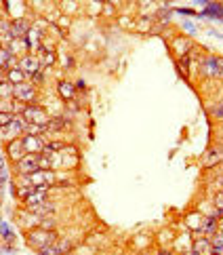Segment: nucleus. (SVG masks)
<instances>
[{
  "mask_svg": "<svg viewBox=\"0 0 223 255\" xmlns=\"http://www.w3.org/2000/svg\"><path fill=\"white\" fill-rule=\"evenodd\" d=\"M59 241V236L55 230H47V228H42V226H36L34 230L28 232V245L32 249H44L47 245H53V243H57Z\"/></svg>",
  "mask_w": 223,
  "mask_h": 255,
  "instance_id": "obj_1",
  "label": "nucleus"
},
{
  "mask_svg": "<svg viewBox=\"0 0 223 255\" xmlns=\"http://www.w3.org/2000/svg\"><path fill=\"white\" fill-rule=\"evenodd\" d=\"M25 127H28V118L23 116V114H15V120L11 125H4L0 127V137L4 139V142H13L17 137H23L25 135Z\"/></svg>",
  "mask_w": 223,
  "mask_h": 255,
  "instance_id": "obj_2",
  "label": "nucleus"
},
{
  "mask_svg": "<svg viewBox=\"0 0 223 255\" xmlns=\"http://www.w3.org/2000/svg\"><path fill=\"white\" fill-rule=\"evenodd\" d=\"M23 116L28 118V122H36V125H44V127H49L51 120H53L49 116V112L44 110L42 105H38V103H28V108H25Z\"/></svg>",
  "mask_w": 223,
  "mask_h": 255,
  "instance_id": "obj_3",
  "label": "nucleus"
},
{
  "mask_svg": "<svg viewBox=\"0 0 223 255\" xmlns=\"http://www.w3.org/2000/svg\"><path fill=\"white\" fill-rule=\"evenodd\" d=\"M40 167H38V154H25L21 161H17L15 163V171L17 175H30L34 171H38Z\"/></svg>",
  "mask_w": 223,
  "mask_h": 255,
  "instance_id": "obj_4",
  "label": "nucleus"
},
{
  "mask_svg": "<svg viewBox=\"0 0 223 255\" xmlns=\"http://www.w3.org/2000/svg\"><path fill=\"white\" fill-rule=\"evenodd\" d=\"M13 97L25 101V103H32L36 99V85L34 83H21V85H15V91H13Z\"/></svg>",
  "mask_w": 223,
  "mask_h": 255,
  "instance_id": "obj_5",
  "label": "nucleus"
},
{
  "mask_svg": "<svg viewBox=\"0 0 223 255\" xmlns=\"http://www.w3.org/2000/svg\"><path fill=\"white\" fill-rule=\"evenodd\" d=\"M19 68H21L23 72H25V74H28V76L32 78L34 74L42 72L40 57H38V55H34V53H28V55H23V57L19 59Z\"/></svg>",
  "mask_w": 223,
  "mask_h": 255,
  "instance_id": "obj_6",
  "label": "nucleus"
},
{
  "mask_svg": "<svg viewBox=\"0 0 223 255\" xmlns=\"http://www.w3.org/2000/svg\"><path fill=\"white\" fill-rule=\"evenodd\" d=\"M25 154H28V150H25V146H23V137H17V139H13V142L6 144V156L13 165L17 161H21Z\"/></svg>",
  "mask_w": 223,
  "mask_h": 255,
  "instance_id": "obj_7",
  "label": "nucleus"
},
{
  "mask_svg": "<svg viewBox=\"0 0 223 255\" xmlns=\"http://www.w3.org/2000/svg\"><path fill=\"white\" fill-rule=\"evenodd\" d=\"M23 146H25V150H28L30 154H40L44 150V146H47V142L42 139V135L25 133L23 135Z\"/></svg>",
  "mask_w": 223,
  "mask_h": 255,
  "instance_id": "obj_8",
  "label": "nucleus"
},
{
  "mask_svg": "<svg viewBox=\"0 0 223 255\" xmlns=\"http://www.w3.org/2000/svg\"><path fill=\"white\" fill-rule=\"evenodd\" d=\"M171 49H173L177 59H179V57H187V53H190V49H192V40L185 38V36H177L171 42Z\"/></svg>",
  "mask_w": 223,
  "mask_h": 255,
  "instance_id": "obj_9",
  "label": "nucleus"
},
{
  "mask_svg": "<svg viewBox=\"0 0 223 255\" xmlns=\"http://www.w3.org/2000/svg\"><path fill=\"white\" fill-rule=\"evenodd\" d=\"M25 40H28V45H30V51L38 53V51L42 49V45H44V32H42V30H38V28H34V25H32V30L28 32V36H25Z\"/></svg>",
  "mask_w": 223,
  "mask_h": 255,
  "instance_id": "obj_10",
  "label": "nucleus"
},
{
  "mask_svg": "<svg viewBox=\"0 0 223 255\" xmlns=\"http://www.w3.org/2000/svg\"><path fill=\"white\" fill-rule=\"evenodd\" d=\"M32 30V25L25 21V19H13L11 21V32H13V38H25L28 32Z\"/></svg>",
  "mask_w": 223,
  "mask_h": 255,
  "instance_id": "obj_11",
  "label": "nucleus"
},
{
  "mask_svg": "<svg viewBox=\"0 0 223 255\" xmlns=\"http://www.w3.org/2000/svg\"><path fill=\"white\" fill-rule=\"evenodd\" d=\"M6 47L11 49V53H13V55H17V57L28 55V51H30V45H28V40H25V38H13Z\"/></svg>",
  "mask_w": 223,
  "mask_h": 255,
  "instance_id": "obj_12",
  "label": "nucleus"
},
{
  "mask_svg": "<svg viewBox=\"0 0 223 255\" xmlns=\"http://www.w3.org/2000/svg\"><path fill=\"white\" fill-rule=\"evenodd\" d=\"M4 78H8L13 85H21V83H28L30 81V76L23 72L21 68H11V70H6V72H2Z\"/></svg>",
  "mask_w": 223,
  "mask_h": 255,
  "instance_id": "obj_13",
  "label": "nucleus"
},
{
  "mask_svg": "<svg viewBox=\"0 0 223 255\" xmlns=\"http://www.w3.org/2000/svg\"><path fill=\"white\" fill-rule=\"evenodd\" d=\"M76 89H78V86H74L72 83H68V81H61L57 85V91L61 95V99H66V101H72L76 97Z\"/></svg>",
  "mask_w": 223,
  "mask_h": 255,
  "instance_id": "obj_14",
  "label": "nucleus"
},
{
  "mask_svg": "<svg viewBox=\"0 0 223 255\" xmlns=\"http://www.w3.org/2000/svg\"><path fill=\"white\" fill-rule=\"evenodd\" d=\"M38 57H40V64H42V68H51L53 64L57 61V55H55V49H47L42 45V49L38 51Z\"/></svg>",
  "mask_w": 223,
  "mask_h": 255,
  "instance_id": "obj_15",
  "label": "nucleus"
},
{
  "mask_svg": "<svg viewBox=\"0 0 223 255\" xmlns=\"http://www.w3.org/2000/svg\"><path fill=\"white\" fill-rule=\"evenodd\" d=\"M154 21H156V17H149V15L139 17V21H135V32H139V34L151 32V23H154Z\"/></svg>",
  "mask_w": 223,
  "mask_h": 255,
  "instance_id": "obj_16",
  "label": "nucleus"
},
{
  "mask_svg": "<svg viewBox=\"0 0 223 255\" xmlns=\"http://www.w3.org/2000/svg\"><path fill=\"white\" fill-rule=\"evenodd\" d=\"M11 59H13V53L8 47H2L0 49V68H2V72H6L8 66H11Z\"/></svg>",
  "mask_w": 223,
  "mask_h": 255,
  "instance_id": "obj_17",
  "label": "nucleus"
},
{
  "mask_svg": "<svg viewBox=\"0 0 223 255\" xmlns=\"http://www.w3.org/2000/svg\"><path fill=\"white\" fill-rule=\"evenodd\" d=\"M202 222H204V217L202 215H198V213H192V215H187V219H185V224H187V228L190 230H200L202 228Z\"/></svg>",
  "mask_w": 223,
  "mask_h": 255,
  "instance_id": "obj_18",
  "label": "nucleus"
},
{
  "mask_svg": "<svg viewBox=\"0 0 223 255\" xmlns=\"http://www.w3.org/2000/svg\"><path fill=\"white\" fill-rule=\"evenodd\" d=\"M215 230H217L215 217H204V222H202V228H200V232H202V234H213Z\"/></svg>",
  "mask_w": 223,
  "mask_h": 255,
  "instance_id": "obj_19",
  "label": "nucleus"
},
{
  "mask_svg": "<svg viewBox=\"0 0 223 255\" xmlns=\"http://www.w3.org/2000/svg\"><path fill=\"white\" fill-rule=\"evenodd\" d=\"M55 28H59L61 32H66V30H70V25H72V19H70V15H59L57 17V21L53 23Z\"/></svg>",
  "mask_w": 223,
  "mask_h": 255,
  "instance_id": "obj_20",
  "label": "nucleus"
},
{
  "mask_svg": "<svg viewBox=\"0 0 223 255\" xmlns=\"http://www.w3.org/2000/svg\"><path fill=\"white\" fill-rule=\"evenodd\" d=\"M118 25L122 30H135V21H133L129 15H120L118 17Z\"/></svg>",
  "mask_w": 223,
  "mask_h": 255,
  "instance_id": "obj_21",
  "label": "nucleus"
},
{
  "mask_svg": "<svg viewBox=\"0 0 223 255\" xmlns=\"http://www.w3.org/2000/svg\"><path fill=\"white\" fill-rule=\"evenodd\" d=\"M61 6H64V11L68 15H72L74 11H78V2H74V0H61Z\"/></svg>",
  "mask_w": 223,
  "mask_h": 255,
  "instance_id": "obj_22",
  "label": "nucleus"
},
{
  "mask_svg": "<svg viewBox=\"0 0 223 255\" xmlns=\"http://www.w3.org/2000/svg\"><path fill=\"white\" fill-rule=\"evenodd\" d=\"M13 120H15V114L13 112H0V127L11 125Z\"/></svg>",
  "mask_w": 223,
  "mask_h": 255,
  "instance_id": "obj_23",
  "label": "nucleus"
},
{
  "mask_svg": "<svg viewBox=\"0 0 223 255\" xmlns=\"http://www.w3.org/2000/svg\"><path fill=\"white\" fill-rule=\"evenodd\" d=\"M116 8H118V6H114L112 2H103V6H101V15H105V17H114V15H116Z\"/></svg>",
  "mask_w": 223,
  "mask_h": 255,
  "instance_id": "obj_24",
  "label": "nucleus"
},
{
  "mask_svg": "<svg viewBox=\"0 0 223 255\" xmlns=\"http://www.w3.org/2000/svg\"><path fill=\"white\" fill-rule=\"evenodd\" d=\"M215 215H223V190L215 194Z\"/></svg>",
  "mask_w": 223,
  "mask_h": 255,
  "instance_id": "obj_25",
  "label": "nucleus"
},
{
  "mask_svg": "<svg viewBox=\"0 0 223 255\" xmlns=\"http://www.w3.org/2000/svg\"><path fill=\"white\" fill-rule=\"evenodd\" d=\"M40 226L47 228V230H55L57 222H55V217H42V219H40Z\"/></svg>",
  "mask_w": 223,
  "mask_h": 255,
  "instance_id": "obj_26",
  "label": "nucleus"
},
{
  "mask_svg": "<svg viewBox=\"0 0 223 255\" xmlns=\"http://www.w3.org/2000/svg\"><path fill=\"white\" fill-rule=\"evenodd\" d=\"M213 116L219 118V120H223V101H219V105H215V108H213Z\"/></svg>",
  "mask_w": 223,
  "mask_h": 255,
  "instance_id": "obj_27",
  "label": "nucleus"
},
{
  "mask_svg": "<svg viewBox=\"0 0 223 255\" xmlns=\"http://www.w3.org/2000/svg\"><path fill=\"white\" fill-rule=\"evenodd\" d=\"M108 2H112L114 6H122V4H124V0H108Z\"/></svg>",
  "mask_w": 223,
  "mask_h": 255,
  "instance_id": "obj_28",
  "label": "nucleus"
},
{
  "mask_svg": "<svg viewBox=\"0 0 223 255\" xmlns=\"http://www.w3.org/2000/svg\"><path fill=\"white\" fill-rule=\"evenodd\" d=\"M154 2H164V0H154Z\"/></svg>",
  "mask_w": 223,
  "mask_h": 255,
  "instance_id": "obj_29",
  "label": "nucleus"
}]
</instances>
